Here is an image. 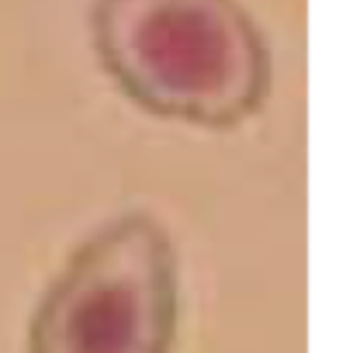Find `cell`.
<instances>
[{
	"mask_svg": "<svg viewBox=\"0 0 353 353\" xmlns=\"http://www.w3.org/2000/svg\"><path fill=\"white\" fill-rule=\"evenodd\" d=\"M181 256L149 212L90 229L42 291L25 353H173Z\"/></svg>",
	"mask_w": 353,
	"mask_h": 353,
	"instance_id": "obj_2",
	"label": "cell"
},
{
	"mask_svg": "<svg viewBox=\"0 0 353 353\" xmlns=\"http://www.w3.org/2000/svg\"><path fill=\"white\" fill-rule=\"evenodd\" d=\"M87 28L108 80L152 118L225 132L270 97V46L239 0H90Z\"/></svg>",
	"mask_w": 353,
	"mask_h": 353,
	"instance_id": "obj_1",
	"label": "cell"
}]
</instances>
